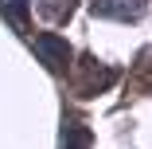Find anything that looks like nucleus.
<instances>
[{"label":"nucleus","mask_w":152,"mask_h":149,"mask_svg":"<svg viewBox=\"0 0 152 149\" xmlns=\"http://www.w3.org/2000/svg\"><path fill=\"white\" fill-rule=\"evenodd\" d=\"M35 51L43 55V63H47V67H55V71H58V67H66V59H70V47L58 39V36H51V32L35 39Z\"/></svg>","instance_id":"nucleus-1"},{"label":"nucleus","mask_w":152,"mask_h":149,"mask_svg":"<svg viewBox=\"0 0 152 149\" xmlns=\"http://www.w3.org/2000/svg\"><path fill=\"white\" fill-rule=\"evenodd\" d=\"M94 8L102 16H113V20H129L140 12V0H94Z\"/></svg>","instance_id":"nucleus-2"},{"label":"nucleus","mask_w":152,"mask_h":149,"mask_svg":"<svg viewBox=\"0 0 152 149\" xmlns=\"http://www.w3.org/2000/svg\"><path fill=\"white\" fill-rule=\"evenodd\" d=\"M0 8H8L16 24H23V20H27V4H23V0H0Z\"/></svg>","instance_id":"nucleus-3"}]
</instances>
